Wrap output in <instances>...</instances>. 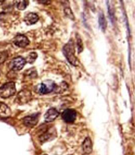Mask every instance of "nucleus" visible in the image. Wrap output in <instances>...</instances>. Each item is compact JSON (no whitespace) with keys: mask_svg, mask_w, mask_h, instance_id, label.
<instances>
[{"mask_svg":"<svg viewBox=\"0 0 135 155\" xmlns=\"http://www.w3.org/2000/svg\"><path fill=\"white\" fill-rule=\"evenodd\" d=\"M63 53L68 61L73 65L77 66L79 61L74 55V45L72 39H70L62 48Z\"/></svg>","mask_w":135,"mask_h":155,"instance_id":"obj_1","label":"nucleus"},{"mask_svg":"<svg viewBox=\"0 0 135 155\" xmlns=\"http://www.w3.org/2000/svg\"><path fill=\"white\" fill-rule=\"evenodd\" d=\"M16 91L15 82H6L0 87V97L4 99L10 97L15 94Z\"/></svg>","mask_w":135,"mask_h":155,"instance_id":"obj_2","label":"nucleus"},{"mask_svg":"<svg viewBox=\"0 0 135 155\" xmlns=\"http://www.w3.org/2000/svg\"><path fill=\"white\" fill-rule=\"evenodd\" d=\"M26 64L25 59L21 56H18L13 59L9 63L8 67L13 71L21 70Z\"/></svg>","mask_w":135,"mask_h":155,"instance_id":"obj_3","label":"nucleus"},{"mask_svg":"<svg viewBox=\"0 0 135 155\" xmlns=\"http://www.w3.org/2000/svg\"><path fill=\"white\" fill-rule=\"evenodd\" d=\"M76 111L71 108L65 110L62 113V118L66 123H73L76 118Z\"/></svg>","mask_w":135,"mask_h":155,"instance_id":"obj_4","label":"nucleus"},{"mask_svg":"<svg viewBox=\"0 0 135 155\" xmlns=\"http://www.w3.org/2000/svg\"><path fill=\"white\" fill-rule=\"evenodd\" d=\"M56 87L57 86L54 82L41 83L38 88V92L41 94H47L52 91H54Z\"/></svg>","mask_w":135,"mask_h":155,"instance_id":"obj_5","label":"nucleus"},{"mask_svg":"<svg viewBox=\"0 0 135 155\" xmlns=\"http://www.w3.org/2000/svg\"><path fill=\"white\" fill-rule=\"evenodd\" d=\"M13 43L19 47L24 48L29 44L30 41L26 36L22 34H18L13 39Z\"/></svg>","mask_w":135,"mask_h":155,"instance_id":"obj_6","label":"nucleus"},{"mask_svg":"<svg viewBox=\"0 0 135 155\" xmlns=\"http://www.w3.org/2000/svg\"><path fill=\"white\" fill-rule=\"evenodd\" d=\"M31 97V93L27 90H22L20 91L17 95V101L20 104L28 102Z\"/></svg>","mask_w":135,"mask_h":155,"instance_id":"obj_7","label":"nucleus"},{"mask_svg":"<svg viewBox=\"0 0 135 155\" xmlns=\"http://www.w3.org/2000/svg\"><path fill=\"white\" fill-rule=\"evenodd\" d=\"M40 113H36L31 114L30 116H25L23 118V124L28 127H32L36 125L38 122V118Z\"/></svg>","mask_w":135,"mask_h":155,"instance_id":"obj_8","label":"nucleus"},{"mask_svg":"<svg viewBox=\"0 0 135 155\" xmlns=\"http://www.w3.org/2000/svg\"><path fill=\"white\" fill-rule=\"evenodd\" d=\"M59 114V113L56 109L54 108H51L48 110L44 114V119L47 122H53L58 117Z\"/></svg>","mask_w":135,"mask_h":155,"instance_id":"obj_9","label":"nucleus"},{"mask_svg":"<svg viewBox=\"0 0 135 155\" xmlns=\"http://www.w3.org/2000/svg\"><path fill=\"white\" fill-rule=\"evenodd\" d=\"M82 150L85 154H89L92 152L93 150V144L92 142L89 137H87L85 139L82 145Z\"/></svg>","mask_w":135,"mask_h":155,"instance_id":"obj_10","label":"nucleus"},{"mask_svg":"<svg viewBox=\"0 0 135 155\" xmlns=\"http://www.w3.org/2000/svg\"><path fill=\"white\" fill-rule=\"evenodd\" d=\"M39 20V16L35 13H28L24 17V22L27 25H33Z\"/></svg>","mask_w":135,"mask_h":155,"instance_id":"obj_11","label":"nucleus"},{"mask_svg":"<svg viewBox=\"0 0 135 155\" xmlns=\"http://www.w3.org/2000/svg\"><path fill=\"white\" fill-rule=\"evenodd\" d=\"M11 110L4 103L0 102V117H7L11 115Z\"/></svg>","mask_w":135,"mask_h":155,"instance_id":"obj_12","label":"nucleus"},{"mask_svg":"<svg viewBox=\"0 0 135 155\" xmlns=\"http://www.w3.org/2000/svg\"><path fill=\"white\" fill-rule=\"evenodd\" d=\"M13 5L12 2L5 1L0 5V14H4L10 12L13 9Z\"/></svg>","mask_w":135,"mask_h":155,"instance_id":"obj_13","label":"nucleus"},{"mask_svg":"<svg viewBox=\"0 0 135 155\" xmlns=\"http://www.w3.org/2000/svg\"><path fill=\"white\" fill-rule=\"evenodd\" d=\"M98 22H99V27L101 28V30L103 31H105L107 28V23L106 19H105V16L103 13H99V18H98Z\"/></svg>","mask_w":135,"mask_h":155,"instance_id":"obj_14","label":"nucleus"},{"mask_svg":"<svg viewBox=\"0 0 135 155\" xmlns=\"http://www.w3.org/2000/svg\"><path fill=\"white\" fill-rule=\"evenodd\" d=\"M15 3H16V6L18 10H24L27 7L28 4V1H16Z\"/></svg>","mask_w":135,"mask_h":155,"instance_id":"obj_15","label":"nucleus"},{"mask_svg":"<svg viewBox=\"0 0 135 155\" xmlns=\"http://www.w3.org/2000/svg\"><path fill=\"white\" fill-rule=\"evenodd\" d=\"M37 57H38V54L36 52L30 53V54L27 57V59H26L25 61L30 63V64H33L35 61V60L36 59Z\"/></svg>","mask_w":135,"mask_h":155,"instance_id":"obj_16","label":"nucleus"},{"mask_svg":"<svg viewBox=\"0 0 135 155\" xmlns=\"http://www.w3.org/2000/svg\"><path fill=\"white\" fill-rule=\"evenodd\" d=\"M76 40H77V46L78 50V53H80L83 50V44L81 39L77 35H76Z\"/></svg>","mask_w":135,"mask_h":155,"instance_id":"obj_17","label":"nucleus"},{"mask_svg":"<svg viewBox=\"0 0 135 155\" xmlns=\"http://www.w3.org/2000/svg\"><path fill=\"white\" fill-rule=\"evenodd\" d=\"M8 58V53L6 51H0V65L4 63Z\"/></svg>","mask_w":135,"mask_h":155,"instance_id":"obj_18","label":"nucleus"},{"mask_svg":"<svg viewBox=\"0 0 135 155\" xmlns=\"http://www.w3.org/2000/svg\"><path fill=\"white\" fill-rule=\"evenodd\" d=\"M64 13L68 18H70L71 20H74V16L72 13V11L69 7H66L64 9Z\"/></svg>","mask_w":135,"mask_h":155,"instance_id":"obj_19","label":"nucleus"},{"mask_svg":"<svg viewBox=\"0 0 135 155\" xmlns=\"http://www.w3.org/2000/svg\"><path fill=\"white\" fill-rule=\"evenodd\" d=\"M70 155H73V154H70Z\"/></svg>","mask_w":135,"mask_h":155,"instance_id":"obj_20","label":"nucleus"},{"mask_svg":"<svg viewBox=\"0 0 135 155\" xmlns=\"http://www.w3.org/2000/svg\"><path fill=\"white\" fill-rule=\"evenodd\" d=\"M44 155H47V154H44Z\"/></svg>","mask_w":135,"mask_h":155,"instance_id":"obj_21","label":"nucleus"}]
</instances>
